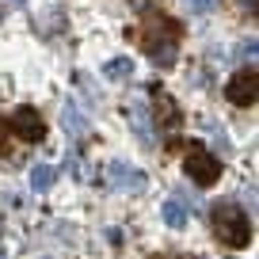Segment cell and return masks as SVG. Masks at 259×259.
Segmentation results:
<instances>
[{"instance_id":"obj_1","label":"cell","mask_w":259,"mask_h":259,"mask_svg":"<svg viewBox=\"0 0 259 259\" xmlns=\"http://www.w3.org/2000/svg\"><path fill=\"white\" fill-rule=\"evenodd\" d=\"M141 50H145V57L153 65L168 69V65L176 61V54H179V27L171 23L168 16H149L145 23H141Z\"/></svg>"},{"instance_id":"obj_2","label":"cell","mask_w":259,"mask_h":259,"mask_svg":"<svg viewBox=\"0 0 259 259\" xmlns=\"http://www.w3.org/2000/svg\"><path fill=\"white\" fill-rule=\"evenodd\" d=\"M210 225L218 233V240L229 248H248L251 244V221L236 202H218L210 210Z\"/></svg>"},{"instance_id":"obj_3","label":"cell","mask_w":259,"mask_h":259,"mask_svg":"<svg viewBox=\"0 0 259 259\" xmlns=\"http://www.w3.org/2000/svg\"><path fill=\"white\" fill-rule=\"evenodd\" d=\"M183 168H187V179H194L198 187H213L221 179V160L213 153H206V149H198V145L187 153Z\"/></svg>"},{"instance_id":"obj_4","label":"cell","mask_w":259,"mask_h":259,"mask_svg":"<svg viewBox=\"0 0 259 259\" xmlns=\"http://www.w3.org/2000/svg\"><path fill=\"white\" fill-rule=\"evenodd\" d=\"M126 114H130V126H134V134H138V141L145 149L156 145V130H153V114H149V103L141 96H130L126 99Z\"/></svg>"},{"instance_id":"obj_5","label":"cell","mask_w":259,"mask_h":259,"mask_svg":"<svg viewBox=\"0 0 259 259\" xmlns=\"http://www.w3.org/2000/svg\"><path fill=\"white\" fill-rule=\"evenodd\" d=\"M229 103L233 107H255L259 99V73L255 69H240V73H233V80H229Z\"/></svg>"},{"instance_id":"obj_6","label":"cell","mask_w":259,"mask_h":259,"mask_svg":"<svg viewBox=\"0 0 259 259\" xmlns=\"http://www.w3.org/2000/svg\"><path fill=\"white\" fill-rule=\"evenodd\" d=\"M103 179L111 183V191H130V194H141V191H145V171H141V168H130V164H122V160L107 164Z\"/></svg>"},{"instance_id":"obj_7","label":"cell","mask_w":259,"mask_h":259,"mask_svg":"<svg viewBox=\"0 0 259 259\" xmlns=\"http://www.w3.org/2000/svg\"><path fill=\"white\" fill-rule=\"evenodd\" d=\"M12 126H16V134H19L23 141H31V145L46 138V118H42L34 107H19L16 118H12Z\"/></svg>"},{"instance_id":"obj_8","label":"cell","mask_w":259,"mask_h":259,"mask_svg":"<svg viewBox=\"0 0 259 259\" xmlns=\"http://www.w3.org/2000/svg\"><path fill=\"white\" fill-rule=\"evenodd\" d=\"M61 126H65V134H69V138H88L92 134V122H88V114L80 111V107L73 103V99H69V103L61 107Z\"/></svg>"},{"instance_id":"obj_9","label":"cell","mask_w":259,"mask_h":259,"mask_svg":"<svg viewBox=\"0 0 259 259\" xmlns=\"http://www.w3.org/2000/svg\"><path fill=\"white\" fill-rule=\"evenodd\" d=\"M156 122H160L156 130H164V134H176V130L183 126V114H179V107L171 103V99H160V107H156Z\"/></svg>"},{"instance_id":"obj_10","label":"cell","mask_w":259,"mask_h":259,"mask_svg":"<svg viewBox=\"0 0 259 259\" xmlns=\"http://www.w3.org/2000/svg\"><path fill=\"white\" fill-rule=\"evenodd\" d=\"M54 183H57V168L54 164H34L31 168V187L34 191H50Z\"/></svg>"},{"instance_id":"obj_11","label":"cell","mask_w":259,"mask_h":259,"mask_svg":"<svg viewBox=\"0 0 259 259\" xmlns=\"http://www.w3.org/2000/svg\"><path fill=\"white\" fill-rule=\"evenodd\" d=\"M160 213H164V221H168V229H183V225H187V206L176 202V198H168Z\"/></svg>"},{"instance_id":"obj_12","label":"cell","mask_w":259,"mask_h":259,"mask_svg":"<svg viewBox=\"0 0 259 259\" xmlns=\"http://www.w3.org/2000/svg\"><path fill=\"white\" fill-rule=\"evenodd\" d=\"M103 73L111 76V80H126V76L134 73V61H130V57H111V61L103 65Z\"/></svg>"},{"instance_id":"obj_13","label":"cell","mask_w":259,"mask_h":259,"mask_svg":"<svg viewBox=\"0 0 259 259\" xmlns=\"http://www.w3.org/2000/svg\"><path fill=\"white\" fill-rule=\"evenodd\" d=\"M202 126H206V134L213 138V145H218V149H229V141H225V134H221L218 122H202Z\"/></svg>"},{"instance_id":"obj_14","label":"cell","mask_w":259,"mask_h":259,"mask_svg":"<svg viewBox=\"0 0 259 259\" xmlns=\"http://www.w3.org/2000/svg\"><path fill=\"white\" fill-rule=\"evenodd\" d=\"M191 12H198V16H206V12H213L218 8V0H183Z\"/></svg>"},{"instance_id":"obj_15","label":"cell","mask_w":259,"mask_h":259,"mask_svg":"<svg viewBox=\"0 0 259 259\" xmlns=\"http://www.w3.org/2000/svg\"><path fill=\"white\" fill-rule=\"evenodd\" d=\"M236 54H240L244 61H251V57H255V38H244V42H240V50H236Z\"/></svg>"},{"instance_id":"obj_16","label":"cell","mask_w":259,"mask_h":259,"mask_svg":"<svg viewBox=\"0 0 259 259\" xmlns=\"http://www.w3.org/2000/svg\"><path fill=\"white\" fill-rule=\"evenodd\" d=\"M4 138H8V122L0 118V145H4Z\"/></svg>"},{"instance_id":"obj_17","label":"cell","mask_w":259,"mask_h":259,"mask_svg":"<svg viewBox=\"0 0 259 259\" xmlns=\"http://www.w3.org/2000/svg\"><path fill=\"white\" fill-rule=\"evenodd\" d=\"M240 4H244V8H255V0H240Z\"/></svg>"},{"instance_id":"obj_18","label":"cell","mask_w":259,"mask_h":259,"mask_svg":"<svg viewBox=\"0 0 259 259\" xmlns=\"http://www.w3.org/2000/svg\"><path fill=\"white\" fill-rule=\"evenodd\" d=\"M191 259H206V255H191Z\"/></svg>"},{"instance_id":"obj_19","label":"cell","mask_w":259,"mask_h":259,"mask_svg":"<svg viewBox=\"0 0 259 259\" xmlns=\"http://www.w3.org/2000/svg\"><path fill=\"white\" fill-rule=\"evenodd\" d=\"M16 4H27V0H16Z\"/></svg>"},{"instance_id":"obj_20","label":"cell","mask_w":259,"mask_h":259,"mask_svg":"<svg viewBox=\"0 0 259 259\" xmlns=\"http://www.w3.org/2000/svg\"><path fill=\"white\" fill-rule=\"evenodd\" d=\"M0 259H8V255H4V251H0Z\"/></svg>"}]
</instances>
